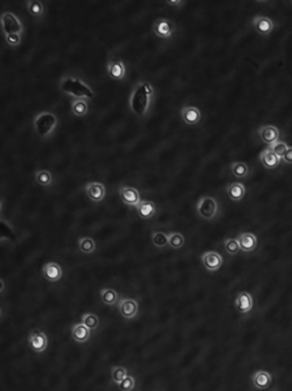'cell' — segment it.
Returning a JSON list of instances; mask_svg holds the SVG:
<instances>
[{"instance_id": "obj_35", "label": "cell", "mask_w": 292, "mask_h": 391, "mask_svg": "<svg viewBox=\"0 0 292 391\" xmlns=\"http://www.w3.org/2000/svg\"><path fill=\"white\" fill-rule=\"evenodd\" d=\"M287 147L289 146L286 145V142L281 141V140H278L276 142H274V144L269 145V149L272 150V152L276 153L281 159L283 158V155H284V153L286 152Z\"/></svg>"}, {"instance_id": "obj_29", "label": "cell", "mask_w": 292, "mask_h": 391, "mask_svg": "<svg viewBox=\"0 0 292 391\" xmlns=\"http://www.w3.org/2000/svg\"><path fill=\"white\" fill-rule=\"evenodd\" d=\"M96 242L91 237H81L79 239V249L86 255H91L96 251Z\"/></svg>"}, {"instance_id": "obj_12", "label": "cell", "mask_w": 292, "mask_h": 391, "mask_svg": "<svg viewBox=\"0 0 292 391\" xmlns=\"http://www.w3.org/2000/svg\"><path fill=\"white\" fill-rule=\"evenodd\" d=\"M84 191H86L87 196L92 202H101L107 196V187H105L104 183L99 181L88 182L84 186Z\"/></svg>"}, {"instance_id": "obj_1", "label": "cell", "mask_w": 292, "mask_h": 391, "mask_svg": "<svg viewBox=\"0 0 292 391\" xmlns=\"http://www.w3.org/2000/svg\"><path fill=\"white\" fill-rule=\"evenodd\" d=\"M154 95L153 86L147 81H139L130 96V109L139 118H144L150 110Z\"/></svg>"}, {"instance_id": "obj_26", "label": "cell", "mask_w": 292, "mask_h": 391, "mask_svg": "<svg viewBox=\"0 0 292 391\" xmlns=\"http://www.w3.org/2000/svg\"><path fill=\"white\" fill-rule=\"evenodd\" d=\"M89 111V103L86 98H74L71 102V112L76 117L86 116Z\"/></svg>"}, {"instance_id": "obj_30", "label": "cell", "mask_w": 292, "mask_h": 391, "mask_svg": "<svg viewBox=\"0 0 292 391\" xmlns=\"http://www.w3.org/2000/svg\"><path fill=\"white\" fill-rule=\"evenodd\" d=\"M151 239L153 245L158 249H165V248L170 245L168 244V235L162 233V231H153L151 235Z\"/></svg>"}, {"instance_id": "obj_11", "label": "cell", "mask_w": 292, "mask_h": 391, "mask_svg": "<svg viewBox=\"0 0 292 391\" xmlns=\"http://www.w3.org/2000/svg\"><path fill=\"white\" fill-rule=\"evenodd\" d=\"M107 71L112 79L122 81L126 76V66L122 58H110L107 63Z\"/></svg>"}, {"instance_id": "obj_4", "label": "cell", "mask_w": 292, "mask_h": 391, "mask_svg": "<svg viewBox=\"0 0 292 391\" xmlns=\"http://www.w3.org/2000/svg\"><path fill=\"white\" fill-rule=\"evenodd\" d=\"M219 202L213 196H201L197 203V213L202 220L211 221L219 215Z\"/></svg>"}, {"instance_id": "obj_25", "label": "cell", "mask_w": 292, "mask_h": 391, "mask_svg": "<svg viewBox=\"0 0 292 391\" xmlns=\"http://www.w3.org/2000/svg\"><path fill=\"white\" fill-rule=\"evenodd\" d=\"M230 172L235 178L245 179L250 174V168H249L247 162L243 161H234L230 165Z\"/></svg>"}, {"instance_id": "obj_3", "label": "cell", "mask_w": 292, "mask_h": 391, "mask_svg": "<svg viewBox=\"0 0 292 391\" xmlns=\"http://www.w3.org/2000/svg\"><path fill=\"white\" fill-rule=\"evenodd\" d=\"M35 132L42 139L49 138L54 133L59 125L57 116L52 111H41L37 113L33 120Z\"/></svg>"}, {"instance_id": "obj_31", "label": "cell", "mask_w": 292, "mask_h": 391, "mask_svg": "<svg viewBox=\"0 0 292 391\" xmlns=\"http://www.w3.org/2000/svg\"><path fill=\"white\" fill-rule=\"evenodd\" d=\"M81 322H83L90 331H95L100 326V318L94 313H84L81 318Z\"/></svg>"}, {"instance_id": "obj_14", "label": "cell", "mask_w": 292, "mask_h": 391, "mask_svg": "<svg viewBox=\"0 0 292 391\" xmlns=\"http://www.w3.org/2000/svg\"><path fill=\"white\" fill-rule=\"evenodd\" d=\"M42 275H44L45 279L50 281V283H57L63 276L62 266L56 262L46 263L42 267Z\"/></svg>"}, {"instance_id": "obj_6", "label": "cell", "mask_w": 292, "mask_h": 391, "mask_svg": "<svg viewBox=\"0 0 292 391\" xmlns=\"http://www.w3.org/2000/svg\"><path fill=\"white\" fill-rule=\"evenodd\" d=\"M152 31L160 39H171L176 32V24L168 18H158L152 25Z\"/></svg>"}, {"instance_id": "obj_13", "label": "cell", "mask_w": 292, "mask_h": 391, "mask_svg": "<svg viewBox=\"0 0 292 391\" xmlns=\"http://www.w3.org/2000/svg\"><path fill=\"white\" fill-rule=\"evenodd\" d=\"M251 25L255 28V31L261 35H269L275 29V23L272 19H270L269 16L265 15L254 16Z\"/></svg>"}, {"instance_id": "obj_15", "label": "cell", "mask_w": 292, "mask_h": 391, "mask_svg": "<svg viewBox=\"0 0 292 391\" xmlns=\"http://www.w3.org/2000/svg\"><path fill=\"white\" fill-rule=\"evenodd\" d=\"M235 308L238 310V312L241 314H248L251 312L254 307V299L252 296L247 291H242L238 294L235 299Z\"/></svg>"}, {"instance_id": "obj_19", "label": "cell", "mask_w": 292, "mask_h": 391, "mask_svg": "<svg viewBox=\"0 0 292 391\" xmlns=\"http://www.w3.org/2000/svg\"><path fill=\"white\" fill-rule=\"evenodd\" d=\"M281 160L282 159L276 153H274L269 147L262 151L260 154V161L266 170H276L281 163Z\"/></svg>"}, {"instance_id": "obj_39", "label": "cell", "mask_w": 292, "mask_h": 391, "mask_svg": "<svg viewBox=\"0 0 292 391\" xmlns=\"http://www.w3.org/2000/svg\"><path fill=\"white\" fill-rule=\"evenodd\" d=\"M166 3L171 6H183L185 4L184 0H167Z\"/></svg>"}, {"instance_id": "obj_24", "label": "cell", "mask_w": 292, "mask_h": 391, "mask_svg": "<svg viewBox=\"0 0 292 391\" xmlns=\"http://www.w3.org/2000/svg\"><path fill=\"white\" fill-rule=\"evenodd\" d=\"M100 296H101V299H102V301H103V304L108 305V306H112V305H115V304H117L118 301H120V296H118V292L112 287L101 289Z\"/></svg>"}, {"instance_id": "obj_17", "label": "cell", "mask_w": 292, "mask_h": 391, "mask_svg": "<svg viewBox=\"0 0 292 391\" xmlns=\"http://www.w3.org/2000/svg\"><path fill=\"white\" fill-rule=\"evenodd\" d=\"M236 239L240 243L241 250L244 252H252L257 249L258 238L254 233L244 231V233H241Z\"/></svg>"}, {"instance_id": "obj_36", "label": "cell", "mask_w": 292, "mask_h": 391, "mask_svg": "<svg viewBox=\"0 0 292 391\" xmlns=\"http://www.w3.org/2000/svg\"><path fill=\"white\" fill-rule=\"evenodd\" d=\"M118 386H120L121 390H124V391L133 390L134 386H136V378H134L132 375H128L120 384H118Z\"/></svg>"}, {"instance_id": "obj_21", "label": "cell", "mask_w": 292, "mask_h": 391, "mask_svg": "<svg viewBox=\"0 0 292 391\" xmlns=\"http://www.w3.org/2000/svg\"><path fill=\"white\" fill-rule=\"evenodd\" d=\"M251 381L256 389L264 390V389H268L269 386L271 385L272 376L271 374L266 371H257L252 374Z\"/></svg>"}, {"instance_id": "obj_34", "label": "cell", "mask_w": 292, "mask_h": 391, "mask_svg": "<svg viewBox=\"0 0 292 391\" xmlns=\"http://www.w3.org/2000/svg\"><path fill=\"white\" fill-rule=\"evenodd\" d=\"M224 249H226V251L228 252V254L231 255V256H235L238 255L241 248H240V243L238 239L235 238H226L224 239Z\"/></svg>"}, {"instance_id": "obj_8", "label": "cell", "mask_w": 292, "mask_h": 391, "mask_svg": "<svg viewBox=\"0 0 292 391\" xmlns=\"http://www.w3.org/2000/svg\"><path fill=\"white\" fill-rule=\"evenodd\" d=\"M118 194H120L122 202L126 205H130V207H137L138 203L142 201L141 193L133 186L122 184L118 189Z\"/></svg>"}, {"instance_id": "obj_33", "label": "cell", "mask_w": 292, "mask_h": 391, "mask_svg": "<svg viewBox=\"0 0 292 391\" xmlns=\"http://www.w3.org/2000/svg\"><path fill=\"white\" fill-rule=\"evenodd\" d=\"M129 375L128 369L122 365H116V367L111 368V380L113 383L120 384L124 378Z\"/></svg>"}, {"instance_id": "obj_10", "label": "cell", "mask_w": 292, "mask_h": 391, "mask_svg": "<svg viewBox=\"0 0 292 391\" xmlns=\"http://www.w3.org/2000/svg\"><path fill=\"white\" fill-rule=\"evenodd\" d=\"M28 346L35 353H44L48 346L47 335L39 330L32 331L28 334Z\"/></svg>"}, {"instance_id": "obj_7", "label": "cell", "mask_w": 292, "mask_h": 391, "mask_svg": "<svg viewBox=\"0 0 292 391\" xmlns=\"http://www.w3.org/2000/svg\"><path fill=\"white\" fill-rule=\"evenodd\" d=\"M118 312L126 320H132L138 315L139 304L134 298H122L118 301Z\"/></svg>"}, {"instance_id": "obj_9", "label": "cell", "mask_w": 292, "mask_h": 391, "mask_svg": "<svg viewBox=\"0 0 292 391\" xmlns=\"http://www.w3.org/2000/svg\"><path fill=\"white\" fill-rule=\"evenodd\" d=\"M201 262H202V265H204V267L207 271L217 272L222 266L223 257L220 252L209 250V251H205L204 254L201 255Z\"/></svg>"}, {"instance_id": "obj_16", "label": "cell", "mask_w": 292, "mask_h": 391, "mask_svg": "<svg viewBox=\"0 0 292 391\" xmlns=\"http://www.w3.org/2000/svg\"><path fill=\"white\" fill-rule=\"evenodd\" d=\"M257 133H258V137H260V139L268 145H271L274 144V142L278 141L279 136H281L278 128H276L275 125L261 126V128L258 129Z\"/></svg>"}, {"instance_id": "obj_18", "label": "cell", "mask_w": 292, "mask_h": 391, "mask_svg": "<svg viewBox=\"0 0 292 391\" xmlns=\"http://www.w3.org/2000/svg\"><path fill=\"white\" fill-rule=\"evenodd\" d=\"M180 116L187 125H197L201 121V110L193 105H187L181 109Z\"/></svg>"}, {"instance_id": "obj_20", "label": "cell", "mask_w": 292, "mask_h": 391, "mask_svg": "<svg viewBox=\"0 0 292 391\" xmlns=\"http://www.w3.org/2000/svg\"><path fill=\"white\" fill-rule=\"evenodd\" d=\"M91 331L83 322L74 323L71 327V338L77 343H86L90 340Z\"/></svg>"}, {"instance_id": "obj_23", "label": "cell", "mask_w": 292, "mask_h": 391, "mask_svg": "<svg viewBox=\"0 0 292 391\" xmlns=\"http://www.w3.org/2000/svg\"><path fill=\"white\" fill-rule=\"evenodd\" d=\"M226 192L231 201H241L247 194V188L242 182H231L226 187Z\"/></svg>"}, {"instance_id": "obj_5", "label": "cell", "mask_w": 292, "mask_h": 391, "mask_svg": "<svg viewBox=\"0 0 292 391\" xmlns=\"http://www.w3.org/2000/svg\"><path fill=\"white\" fill-rule=\"evenodd\" d=\"M0 24H2V28L4 33L6 34H23L24 32V25L21 23V20L16 16L13 12L6 11L3 12L2 16H0Z\"/></svg>"}, {"instance_id": "obj_22", "label": "cell", "mask_w": 292, "mask_h": 391, "mask_svg": "<svg viewBox=\"0 0 292 391\" xmlns=\"http://www.w3.org/2000/svg\"><path fill=\"white\" fill-rule=\"evenodd\" d=\"M138 215L143 220H149L153 217L157 213V205L151 200H142L136 207Z\"/></svg>"}, {"instance_id": "obj_38", "label": "cell", "mask_w": 292, "mask_h": 391, "mask_svg": "<svg viewBox=\"0 0 292 391\" xmlns=\"http://www.w3.org/2000/svg\"><path fill=\"white\" fill-rule=\"evenodd\" d=\"M282 160L285 163H287V165H292V146L287 147L286 152L284 153V155H283Z\"/></svg>"}, {"instance_id": "obj_28", "label": "cell", "mask_w": 292, "mask_h": 391, "mask_svg": "<svg viewBox=\"0 0 292 391\" xmlns=\"http://www.w3.org/2000/svg\"><path fill=\"white\" fill-rule=\"evenodd\" d=\"M26 6L29 13L35 18H42L45 14V6L41 0H27Z\"/></svg>"}, {"instance_id": "obj_27", "label": "cell", "mask_w": 292, "mask_h": 391, "mask_svg": "<svg viewBox=\"0 0 292 391\" xmlns=\"http://www.w3.org/2000/svg\"><path fill=\"white\" fill-rule=\"evenodd\" d=\"M34 179L37 184H40L41 187H49L52 186L54 181L53 173L48 170H37L34 173Z\"/></svg>"}, {"instance_id": "obj_2", "label": "cell", "mask_w": 292, "mask_h": 391, "mask_svg": "<svg viewBox=\"0 0 292 391\" xmlns=\"http://www.w3.org/2000/svg\"><path fill=\"white\" fill-rule=\"evenodd\" d=\"M59 88L66 94L73 96L74 98L92 99L95 97L91 87L82 78L73 76V75H63L59 81Z\"/></svg>"}, {"instance_id": "obj_32", "label": "cell", "mask_w": 292, "mask_h": 391, "mask_svg": "<svg viewBox=\"0 0 292 391\" xmlns=\"http://www.w3.org/2000/svg\"><path fill=\"white\" fill-rule=\"evenodd\" d=\"M168 244H170V246L173 248V249H181V248L185 245L184 235L181 233H178V231L168 234Z\"/></svg>"}, {"instance_id": "obj_37", "label": "cell", "mask_w": 292, "mask_h": 391, "mask_svg": "<svg viewBox=\"0 0 292 391\" xmlns=\"http://www.w3.org/2000/svg\"><path fill=\"white\" fill-rule=\"evenodd\" d=\"M5 40L12 47H18L21 44V34H16V33H13V34H6Z\"/></svg>"}]
</instances>
